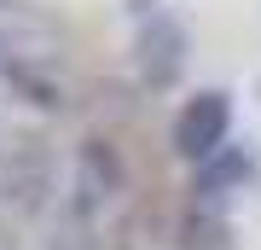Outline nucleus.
<instances>
[{"label": "nucleus", "instance_id": "f257e3e1", "mask_svg": "<svg viewBox=\"0 0 261 250\" xmlns=\"http://www.w3.org/2000/svg\"><path fill=\"white\" fill-rule=\"evenodd\" d=\"M64 64L70 35L47 6L0 0V82L35 111H64Z\"/></svg>", "mask_w": 261, "mask_h": 250}, {"label": "nucleus", "instance_id": "f03ea898", "mask_svg": "<svg viewBox=\"0 0 261 250\" xmlns=\"http://www.w3.org/2000/svg\"><path fill=\"white\" fill-rule=\"evenodd\" d=\"M122 192H128V157H122V146L111 134H87L75 146V163H70V221H75L70 239H87V227H99L122 204Z\"/></svg>", "mask_w": 261, "mask_h": 250}, {"label": "nucleus", "instance_id": "7ed1b4c3", "mask_svg": "<svg viewBox=\"0 0 261 250\" xmlns=\"http://www.w3.org/2000/svg\"><path fill=\"white\" fill-rule=\"evenodd\" d=\"M58 198V151L41 134H12L0 146V215L35 221Z\"/></svg>", "mask_w": 261, "mask_h": 250}, {"label": "nucleus", "instance_id": "20e7f679", "mask_svg": "<svg viewBox=\"0 0 261 250\" xmlns=\"http://www.w3.org/2000/svg\"><path fill=\"white\" fill-rule=\"evenodd\" d=\"M192 64V29L180 12H151V18H140V35H134V70H140V82L151 93H168L186 76Z\"/></svg>", "mask_w": 261, "mask_h": 250}, {"label": "nucleus", "instance_id": "39448f33", "mask_svg": "<svg viewBox=\"0 0 261 250\" xmlns=\"http://www.w3.org/2000/svg\"><path fill=\"white\" fill-rule=\"evenodd\" d=\"M221 146H232V93L203 87V93H192V99L180 105V117H174V151L197 169Z\"/></svg>", "mask_w": 261, "mask_h": 250}, {"label": "nucleus", "instance_id": "423d86ee", "mask_svg": "<svg viewBox=\"0 0 261 250\" xmlns=\"http://www.w3.org/2000/svg\"><path fill=\"white\" fill-rule=\"evenodd\" d=\"M244 180H250V151L232 140V146H221L209 163H197V180H192V186H197V204H203V210H215L221 198H232Z\"/></svg>", "mask_w": 261, "mask_h": 250}, {"label": "nucleus", "instance_id": "0eeeda50", "mask_svg": "<svg viewBox=\"0 0 261 250\" xmlns=\"http://www.w3.org/2000/svg\"><path fill=\"white\" fill-rule=\"evenodd\" d=\"M180 250H232V239H226V221L215 210L197 204L186 215V227H180Z\"/></svg>", "mask_w": 261, "mask_h": 250}, {"label": "nucleus", "instance_id": "6e6552de", "mask_svg": "<svg viewBox=\"0 0 261 250\" xmlns=\"http://www.w3.org/2000/svg\"><path fill=\"white\" fill-rule=\"evenodd\" d=\"M128 12L134 18H151V12H163V0H128Z\"/></svg>", "mask_w": 261, "mask_h": 250}, {"label": "nucleus", "instance_id": "1a4fd4ad", "mask_svg": "<svg viewBox=\"0 0 261 250\" xmlns=\"http://www.w3.org/2000/svg\"><path fill=\"white\" fill-rule=\"evenodd\" d=\"M53 250H87V239H58Z\"/></svg>", "mask_w": 261, "mask_h": 250}]
</instances>
